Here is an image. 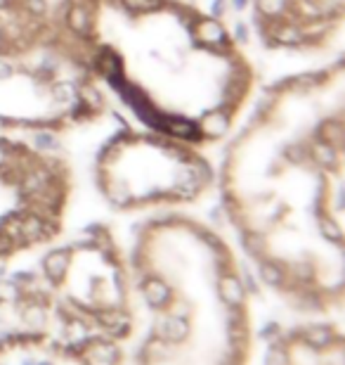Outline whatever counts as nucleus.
<instances>
[{"label": "nucleus", "mask_w": 345, "mask_h": 365, "mask_svg": "<svg viewBox=\"0 0 345 365\" xmlns=\"http://www.w3.org/2000/svg\"><path fill=\"white\" fill-rule=\"evenodd\" d=\"M24 282L50 361L126 365L137 304L128 259L112 230L95 225L53 247Z\"/></svg>", "instance_id": "obj_2"}, {"label": "nucleus", "mask_w": 345, "mask_h": 365, "mask_svg": "<svg viewBox=\"0 0 345 365\" xmlns=\"http://www.w3.org/2000/svg\"><path fill=\"white\" fill-rule=\"evenodd\" d=\"M262 365H345L339 318H305L279 325L267 337Z\"/></svg>", "instance_id": "obj_3"}, {"label": "nucleus", "mask_w": 345, "mask_h": 365, "mask_svg": "<svg viewBox=\"0 0 345 365\" xmlns=\"http://www.w3.org/2000/svg\"><path fill=\"white\" fill-rule=\"evenodd\" d=\"M137 330L126 365H251L255 313L232 247L206 223L147 221L128 259Z\"/></svg>", "instance_id": "obj_1"}]
</instances>
